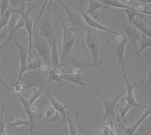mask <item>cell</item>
I'll return each instance as SVG.
<instances>
[{
	"instance_id": "obj_1",
	"label": "cell",
	"mask_w": 151,
	"mask_h": 135,
	"mask_svg": "<svg viewBox=\"0 0 151 135\" xmlns=\"http://www.w3.org/2000/svg\"><path fill=\"white\" fill-rule=\"evenodd\" d=\"M83 45L92 58V63L95 67L102 66V60L101 58V43L98 40V36L92 32L91 29H86Z\"/></svg>"
},
{
	"instance_id": "obj_2",
	"label": "cell",
	"mask_w": 151,
	"mask_h": 135,
	"mask_svg": "<svg viewBox=\"0 0 151 135\" xmlns=\"http://www.w3.org/2000/svg\"><path fill=\"white\" fill-rule=\"evenodd\" d=\"M52 5H53V1H48L44 15L42 18L40 19L41 22L37 27V30L40 36L47 40L50 45L55 39V28H54L52 15Z\"/></svg>"
},
{
	"instance_id": "obj_3",
	"label": "cell",
	"mask_w": 151,
	"mask_h": 135,
	"mask_svg": "<svg viewBox=\"0 0 151 135\" xmlns=\"http://www.w3.org/2000/svg\"><path fill=\"white\" fill-rule=\"evenodd\" d=\"M62 28V39H61V49L60 53V63L63 67L64 63L67 60V57L70 55V51L77 43V38L75 33L67 27L64 20L60 18Z\"/></svg>"
},
{
	"instance_id": "obj_4",
	"label": "cell",
	"mask_w": 151,
	"mask_h": 135,
	"mask_svg": "<svg viewBox=\"0 0 151 135\" xmlns=\"http://www.w3.org/2000/svg\"><path fill=\"white\" fill-rule=\"evenodd\" d=\"M48 70H36L27 71L21 79L24 90L44 87V83L48 79Z\"/></svg>"
},
{
	"instance_id": "obj_5",
	"label": "cell",
	"mask_w": 151,
	"mask_h": 135,
	"mask_svg": "<svg viewBox=\"0 0 151 135\" xmlns=\"http://www.w3.org/2000/svg\"><path fill=\"white\" fill-rule=\"evenodd\" d=\"M33 48H35L37 55H39L45 64L51 68V45L40 36L37 28L36 30H33Z\"/></svg>"
},
{
	"instance_id": "obj_6",
	"label": "cell",
	"mask_w": 151,
	"mask_h": 135,
	"mask_svg": "<svg viewBox=\"0 0 151 135\" xmlns=\"http://www.w3.org/2000/svg\"><path fill=\"white\" fill-rule=\"evenodd\" d=\"M57 2L60 5L65 14L67 15V21L69 23V29L73 33L78 31L86 29V25L83 20V17L77 10L71 9L64 2V1H57Z\"/></svg>"
},
{
	"instance_id": "obj_7",
	"label": "cell",
	"mask_w": 151,
	"mask_h": 135,
	"mask_svg": "<svg viewBox=\"0 0 151 135\" xmlns=\"http://www.w3.org/2000/svg\"><path fill=\"white\" fill-rule=\"evenodd\" d=\"M94 91L104 106L103 122L105 123L106 118L115 115L116 107L119 101L125 95V90L122 91L120 93H119L116 96L113 97V98H106V97L102 95L101 93L98 90H97L96 88L94 89Z\"/></svg>"
},
{
	"instance_id": "obj_8",
	"label": "cell",
	"mask_w": 151,
	"mask_h": 135,
	"mask_svg": "<svg viewBox=\"0 0 151 135\" xmlns=\"http://www.w3.org/2000/svg\"><path fill=\"white\" fill-rule=\"evenodd\" d=\"M83 1H79V7L78 9V11L79 12V14H81L82 17H83V20L84 21L85 24L87 25V27H88L91 29H97V30L102 31V32H106V33H109L110 34L113 35V36H118L119 35V33L116 32V31L113 30V29H110L108 27L104 25L98 21L97 19L93 18L91 16L88 15L87 14H86L85 12L84 8H83Z\"/></svg>"
},
{
	"instance_id": "obj_9",
	"label": "cell",
	"mask_w": 151,
	"mask_h": 135,
	"mask_svg": "<svg viewBox=\"0 0 151 135\" xmlns=\"http://www.w3.org/2000/svg\"><path fill=\"white\" fill-rule=\"evenodd\" d=\"M19 101L21 102L22 107L25 111L27 116V120L29 121V128L27 130V132L29 133L30 135H35V129L37 127L36 125V113H37V108L36 106H31L28 103L27 101L22 94L17 95Z\"/></svg>"
},
{
	"instance_id": "obj_10",
	"label": "cell",
	"mask_w": 151,
	"mask_h": 135,
	"mask_svg": "<svg viewBox=\"0 0 151 135\" xmlns=\"http://www.w3.org/2000/svg\"><path fill=\"white\" fill-rule=\"evenodd\" d=\"M12 42L14 43L17 49V55L19 58V73L16 82H21L23 75L26 73L27 66L28 63L29 55H28V48L27 43H21L16 40H13Z\"/></svg>"
},
{
	"instance_id": "obj_11",
	"label": "cell",
	"mask_w": 151,
	"mask_h": 135,
	"mask_svg": "<svg viewBox=\"0 0 151 135\" xmlns=\"http://www.w3.org/2000/svg\"><path fill=\"white\" fill-rule=\"evenodd\" d=\"M116 40L117 42L116 47L115 56L116 57L118 66L122 70V75L127 74L126 72V59H125V47L128 39L125 37L123 34L119 33V35L116 36Z\"/></svg>"
},
{
	"instance_id": "obj_12",
	"label": "cell",
	"mask_w": 151,
	"mask_h": 135,
	"mask_svg": "<svg viewBox=\"0 0 151 135\" xmlns=\"http://www.w3.org/2000/svg\"><path fill=\"white\" fill-rule=\"evenodd\" d=\"M33 8L31 7L27 8L25 11L21 14L24 19V29L27 32V48H28V55H29V59L28 62L31 60L32 57V49H33V30H34V22L30 17V13L33 11Z\"/></svg>"
},
{
	"instance_id": "obj_13",
	"label": "cell",
	"mask_w": 151,
	"mask_h": 135,
	"mask_svg": "<svg viewBox=\"0 0 151 135\" xmlns=\"http://www.w3.org/2000/svg\"><path fill=\"white\" fill-rule=\"evenodd\" d=\"M122 78L125 80V85H126V89L125 90V99H123V101L125 103V104L132 105V106H134L135 107L144 108V109H147V108L150 107V104H141L137 102L135 94H134V85H135L134 82H132L129 80L127 74H123Z\"/></svg>"
},
{
	"instance_id": "obj_14",
	"label": "cell",
	"mask_w": 151,
	"mask_h": 135,
	"mask_svg": "<svg viewBox=\"0 0 151 135\" xmlns=\"http://www.w3.org/2000/svg\"><path fill=\"white\" fill-rule=\"evenodd\" d=\"M117 27H120L121 28L123 29L124 31V36L128 39V41L131 42L133 44V46H134V51H136L137 50V42L139 41L140 37H141V34L137 30L136 28H134V27H132L131 24H128V23H121V24H117Z\"/></svg>"
},
{
	"instance_id": "obj_15",
	"label": "cell",
	"mask_w": 151,
	"mask_h": 135,
	"mask_svg": "<svg viewBox=\"0 0 151 135\" xmlns=\"http://www.w3.org/2000/svg\"><path fill=\"white\" fill-rule=\"evenodd\" d=\"M44 94L48 98L52 107L61 116V123H67V118L69 117L68 107L64 103L60 102L58 99H57L56 98H55L53 95H52L49 93L45 92Z\"/></svg>"
},
{
	"instance_id": "obj_16",
	"label": "cell",
	"mask_w": 151,
	"mask_h": 135,
	"mask_svg": "<svg viewBox=\"0 0 151 135\" xmlns=\"http://www.w3.org/2000/svg\"><path fill=\"white\" fill-rule=\"evenodd\" d=\"M61 78L65 82L72 83L80 88L90 87V85L85 79L83 73L65 72L61 75Z\"/></svg>"
},
{
	"instance_id": "obj_17",
	"label": "cell",
	"mask_w": 151,
	"mask_h": 135,
	"mask_svg": "<svg viewBox=\"0 0 151 135\" xmlns=\"http://www.w3.org/2000/svg\"><path fill=\"white\" fill-rule=\"evenodd\" d=\"M151 113V107L145 109L144 112H143L142 115L136 121H134V123L131 124L129 125H126V126H122V130H123L124 133L125 135H134L137 131V129L139 128V127L142 125V123L146 119H147L150 117Z\"/></svg>"
},
{
	"instance_id": "obj_18",
	"label": "cell",
	"mask_w": 151,
	"mask_h": 135,
	"mask_svg": "<svg viewBox=\"0 0 151 135\" xmlns=\"http://www.w3.org/2000/svg\"><path fill=\"white\" fill-rule=\"evenodd\" d=\"M144 18H145V15L136 17L131 22L130 24L132 27L136 28L141 33L148 37H150V26L145 22L144 20Z\"/></svg>"
},
{
	"instance_id": "obj_19",
	"label": "cell",
	"mask_w": 151,
	"mask_h": 135,
	"mask_svg": "<svg viewBox=\"0 0 151 135\" xmlns=\"http://www.w3.org/2000/svg\"><path fill=\"white\" fill-rule=\"evenodd\" d=\"M101 9H111L109 7L104 5L101 2V1H96V0H90L88 1V7L86 10L85 11L86 14L88 15L91 16L93 18L96 19L98 17V11Z\"/></svg>"
},
{
	"instance_id": "obj_20",
	"label": "cell",
	"mask_w": 151,
	"mask_h": 135,
	"mask_svg": "<svg viewBox=\"0 0 151 135\" xmlns=\"http://www.w3.org/2000/svg\"><path fill=\"white\" fill-rule=\"evenodd\" d=\"M15 97L14 94H12L10 99L7 102L3 103L0 107V135H2L6 131V118H5V111L9 106L14 101V98Z\"/></svg>"
},
{
	"instance_id": "obj_21",
	"label": "cell",
	"mask_w": 151,
	"mask_h": 135,
	"mask_svg": "<svg viewBox=\"0 0 151 135\" xmlns=\"http://www.w3.org/2000/svg\"><path fill=\"white\" fill-rule=\"evenodd\" d=\"M150 37H148V36H146L145 35L141 34L139 41L137 42V50L135 51V54L137 55L138 60H142V53L145 50L150 48Z\"/></svg>"
},
{
	"instance_id": "obj_22",
	"label": "cell",
	"mask_w": 151,
	"mask_h": 135,
	"mask_svg": "<svg viewBox=\"0 0 151 135\" xmlns=\"http://www.w3.org/2000/svg\"><path fill=\"white\" fill-rule=\"evenodd\" d=\"M101 2L110 9H112V8L118 9V11L122 10V9H132L134 8L133 5L129 3H125V2L119 1V0H103V1H101Z\"/></svg>"
},
{
	"instance_id": "obj_23",
	"label": "cell",
	"mask_w": 151,
	"mask_h": 135,
	"mask_svg": "<svg viewBox=\"0 0 151 135\" xmlns=\"http://www.w3.org/2000/svg\"><path fill=\"white\" fill-rule=\"evenodd\" d=\"M49 67L45 63V62L42 60L39 55H36L35 58L33 60H30L27 63V71H31V70H49Z\"/></svg>"
},
{
	"instance_id": "obj_24",
	"label": "cell",
	"mask_w": 151,
	"mask_h": 135,
	"mask_svg": "<svg viewBox=\"0 0 151 135\" xmlns=\"http://www.w3.org/2000/svg\"><path fill=\"white\" fill-rule=\"evenodd\" d=\"M59 117V113L52 106H47L43 111V118L45 122L52 123L56 121Z\"/></svg>"
},
{
	"instance_id": "obj_25",
	"label": "cell",
	"mask_w": 151,
	"mask_h": 135,
	"mask_svg": "<svg viewBox=\"0 0 151 135\" xmlns=\"http://www.w3.org/2000/svg\"><path fill=\"white\" fill-rule=\"evenodd\" d=\"M45 93V87H40V88H36L32 89V94H31L30 97L28 99H27L28 103L31 106H33L36 103V101L40 99L42 94Z\"/></svg>"
},
{
	"instance_id": "obj_26",
	"label": "cell",
	"mask_w": 151,
	"mask_h": 135,
	"mask_svg": "<svg viewBox=\"0 0 151 135\" xmlns=\"http://www.w3.org/2000/svg\"><path fill=\"white\" fill-rule=\"evenodd\" d=\"M27 125H29V121L27 119H24L22 117L18 116V115H15V116L12 117V121L9 123V126L16 130L17 128L27 126Z\"/></svg>"
},
{
	"instance_id": "obj_27",
	"label": "cell",
	"mask_w": 151,
	"mask_h": 135,
	"mask_svg": "<svg viewBox=\"0 0 151 135\" xmlns=\"http://www.w3.org/2000/svg\"><path fill=\"white\" fill-rule=\"evenodd\" d=\"M133 108H135V106H132V105H122L119 110V116H118V120L121 122H126V116L129 114L131 110H132Z\"/></svg>"
},
{
	"instance_id": "obj_28",
	"label": "cell",
	"mask_w": 151,
	"mask_h": 135,
	"mask_svg": "<svg viewBox=\"0 0 151 135\" xmlns=\"http://www.w3.org/2000/svg\"><path fill=\"white\" fill-rule=\"evenodd\" d=\"M12 14V11L11 10H9L5 14L0 17V31H2V29L6 27V26H8Z\"/></svg>"
},
{
	"instance_id": "obj_29",
	"label": "cell",
	"mask_w": 151,
	"mask_h": 135,
	"mask_svg": "<svg viewBox=\"0 0 151 135\" xmlns=\"http://www.w3.org/2000/svg\"><path fill=\"white\" fill-rule=\"evenodd\" d=\"M67 124L68 125V129H69V134L70 135H78L77 128H76V125L75 122L71 119L70 117L67 118Z\"/></svg>"
},
{
	"instance_id": "obj_30",
	"label": "cell",
	"mask_w": 151,
	"mask_h": 135,
	"mask_svg": "<svg viewBox=\"0 0 151 135\" xmlns=\"http://www.w3.org/2000/svg\"><path fill=\"white\" fill-rule=\"evenodd\" d=\"M12 92H13V94H14L15 96L22 94V93L24 92V85H23V84L21 82H14V85H13V86H12Z\"/></svg>"
},
{
	"instance_id": "obj_31",
	"label": "cell",
	"mask_w": 151,
	"mask_h": 135,
	"mask_svg": "<svg viewBox=\"0 0 151 135\" xmlns=\"http://www.w3.org/2000/svg\"><path fill=\"white\" fill-rule=\"evenodd\" d=\"M9 1H0V17L9 11Z\"/></svg>"
},
{
	"instance_id": "obj_32",
	"label": "cell",
	"mask_w": 151,
	"mask_h": 135,
	"mask_svg": "<svg viewBox=\"0 0 151 135\" xmlns=\"http://www.w3.org/2000/svg\"><path fill=\"white\" fill-rule=\"evenodd\" d=\"M2 48H0V59H1V55H2ZM0 83L2 84V85L3 86L5 89L9 90V91H12V88H10V86L7 84L6 81H5L3 78H2V75H1V74H0Z\"/></svg>"
},
{
	"instance_id": "obj_33",
	"label": "cell",
	"mask_w": 151,
	"mask_h": 135,
	"mask_svg": "<svg viewBox=\"0 0 151 135\" xmlns=\"http://www.w3.org/2000/svg\"><path fill=\"white\" fill-rule=\"evenodd\" d=\"M8 34H9V33H8V29L6 27L2 29V31H0V44L2 42L5 41V40L7 39Z\"/></svg>"
},
{
	"instance_id": "obj_34",
	"label": "cell",
	"mask_w": 151,
	"mask_h": 135,
	"mask_svg": "<svg viewBox=\"0 0 151 135\" xmlns=\"http://www.w3.org/2000/svg\"><path fill=\"white\" fill-rule=\"evenodd\" d=\"M109 135H117L115 126L112 120L109 121Z\"/></svg>"
},
{
	"instance_id": "obj_35",
	"label": "cell",
	"mask_w": 151,
	"mask_h": 135,
	"mask_svg": "<svg viewBox=\"0 0 151 135\" xmlns=\"http://www.w3.org/2000/svg\"><path fill=\"white\" fill-rule=\"evenodd\" d=\"M9 3L12 5L13 6H23L25 5L27 3H29V1H9Z\"/></svg>"
},
{
	"instance_id": "obj_36",
	"label": "cell",
	"mask_w": 151,
	"mask_h": 135,
	"mask_svg": "<svg viewBox=\"0 0 151 135\" xmlns=\"http://www.w3.org/2000/svg\"><path fill=\"white\" fill-rule=\"evenodd\" d=\"M146 76H147V79H145V82H144V85L147 86L148 88H150V69H147V74H146Z\"/></svg>"
},
{
	"instance_id": "obj_37",
	"label": "cell",
	"mask_w": 151,
	"mask_h": 135,
	"mask_svg": "<svg viewBox=\"0 0 151 135\" xmlns=\"http://www.w3.org/2000/svg\"><path fill=\"white\" fill-rule=\"evenodd\" d=\"M2 135H9V134H8V133H7V132L5 131V133H4V134H2Z\"/></svg>"
},
{
	"instance_id": "obj_38",
	"label": "cell",
	"mask_w": 151,
	"mask_h": 135,
	"mask_svg": "<svg viewBox=\"0 0 151 135\" xmlns=\"http://www.w3.org/2000/svg\"><path fill=\"white\" fill-rule=\"evenodd\" d=\"M78 135H81V134H78Z\"/></svg>"
}]
</instances>
